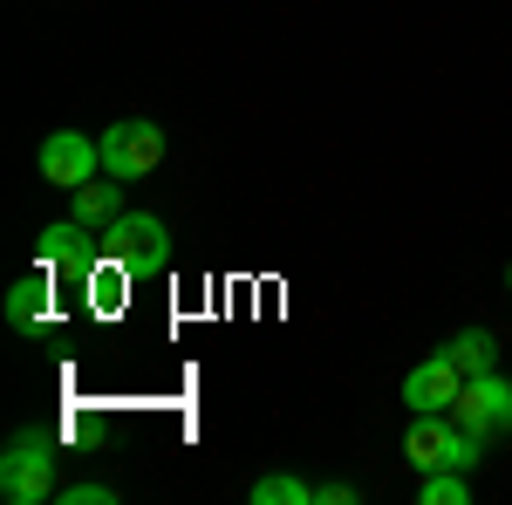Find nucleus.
<instances>
[{
	"instance_id": "7",
	"label": "nucleus",
	"mask_w": 512,
	"mask_h": 505,
	"mask_svg": "<svg viewBox=\"0 0 512 505\" xmlns=\"http://www.w3.org/2000/svg\"><path fill=\"white\" fill-rule=\"evenodd\" d=\"M96 253H103V233L89 239V226H82V219L41 226V267H48V273H82Z\"/></svg>"
},
{
	"instance_id": "13",
	"label": "nucleus",
	"mask_w": 512,
	"mask_h": 505,
	"mask_svg": "<svg viewBox=\"0 0 512 505\" xmlns=\"http://www.w3.org/2000/svg\"><path fill=\"white\" fill-rule=\"evenodd\" d=\"M465 499H472V471H451V465L417 471V505H465Z\"/></svg>"
},
{
	"instance_id": "4",
	"label": "nucleus",
	"mask_w": 512,
	"mask_h": 505,
	"mask_svg": "<svg viewBox=\"0 0 512 505\" xmlns=\"http://www.w3.org/2000/svg\"><path fill=\"white\" fill-rule=\"evenodd\" d=\"M35 164H41V185L76 192V185H89V178L103 171V144H96V137H82V130H48Z\"/></svg>"
},
{
	"instance_id": "3",
	"label": "nucleus",
	"mask_w": 512,
	"mask_h": 505,
	"mask_svg": "<svg viewBox=\"0 0 512 505\" xmlns=\"http://www.w3.org/2000/svg\"><path fill=\"white\" fill-rule=\"evenodd\" d=\"M96 144H103V178H123V185H130V178H151V171L164 164V130L151 117L110 123Z\"/></svg>"
},
{
	"instance_id": "9",
	"label": "nucleus",
	"mask_w": 512,
	"mask_h": 505,
	"mask_svg": "<svg viewBox=\"0 0 512 505\" xmlns=\"http://www.w3.org/2000/svg\"><path fill=\"white\" fill-rule=\"evenodd\" d=\"M69 198H76V205H69V219H82L89 233H103L110 219H123V178H110V185H96V178H89V185H76Z\"/></svg>"
},
{
	"instance_id": "16",
	"label": "nucleus",
	"mask_w": 512,
	"mask_h": 505,
	"mask_svg": "<svg viewBox=\"0 0 512 505\" xmlns=\"http://www.w3.org/2000/svg\"><path fill=\"white\" fill-rule=\"evenodd\" d=\"M506 280H512V267H506Z\"/></svg>"
},
{
	"instance_id": "8",
	"label": "nucleus",
	"mask_w": 512,
	"mask_h": 505,
	"mask_svg": "<svg viewBox=\"0 0 512 505\" xmlns=\"http://www.w3.org/2000/svg\"><path fill=\"white\" fill-rule=\"evenodd\" d=\"M451 451V410H410V430H403V458L417 471H437Z\"/></svg>"
},
{
	"instance_id": "14",
	"label": "nucleus",
	"mask_w": 512,
	"mask_h": 505,
	"mask_svg": "<svg viewBox=\"0 0 512 505\" xmlns=\"http://www.w3.org/2000/svg\"><path fill=\"white\" fill-rule=\"evenodd\" d=\"M55 499H62V505H117V485H103V478H89V485H62Z\"/></svg>"
},
{
	"instance_id": "2",
	"label": "nucleus",
	"mask_w": 512,
	"mask_h": 505,
	"mask_svg": "<svg viewBox=\"0 0 512 505\" xmlns=\"http://www.w3.org/2000/svg\"><path fill=\"white\" fill-rule=\"evenodd\" d=\"M103 260H117L123 273H164L171 267V226L158 212H123L103 226Z\"/></svg>"
},
{
	"instance_id": "10",
	"label": "nucleus",
	"mask_w": 512,
	"mask_h": 505,
	"mask_svg": "<svg viewBox=\"0 0 512 505\" xmlns=\"http://www.w3.org/2000/svg\"><path fill=\"white\" fill-rule=\"evenodd\" d=\"M48 287H55L48 267L28 273V280H14V294H7V328H41V321H48Z\"/></svg>"
},
{
	"instance_id": "12",
	"label": "nucleus",
	"mask_w": 512,
	"mask_h": 505,
	"mask_svg": "<svg viewBox=\"0 0 512 505\" xmlns=\"http://www.w3.org/2000/svg\"><path fill=\"white\" fill-rule=\"evenodd\" d=\"M246 499H253V505H315V485L294 478V471H267V478L246 485Z\"/></svg>"
},
{
	"instance_id": "6",
	"label": "nucleus",
	"mask_w": 512,
	"mask_h": 505,
	"mask_svg": "<svg viewBox=\"0 0 512 505\" xmlns=\"http://www.w3.org/2000/svg\"><path fill=\"white\" fill-rule=\"evenodd\" d=\"M458 389H465V369L437 349L431 362H417V369L403 376V403H410V410H451V403H458Z\"/></svg>"
},
{
	"instance_id": "5",
	"label": "nucleus",
	"mask_w": 512,
	"mask_h": 505,
	"mask_svg": "<svg viewBox=\"0 0 512 505\" xmlns=\"http://www.w3.org/2000/svg\"><path fill=\"white\" fill-rule=\"evenodd\" d=\"M451 424L478 430V437H506V430H512V383L499 376V369H485V376H465L458 403H451Z\"/></svg>"
},
{
	"instance_id": "15",
	"label": "nucleus",
	"mask_w": 512,
	"mask_h": 505,
	"mask_svg": "<svg viewBox=\"0 0 512 505\" xmlns=\"http://www.w3.org/2000/svg\"><path fill=\"white\" fill-rule=\"evenodd\" d=\"M315 505H355V485H342V478H328V485H315Z\"/></svg>"
},
{
	"instance_id": "1",
	"label": "nucleus",
	"mask_w": 512,
	"mask_h": 505,
	"mask_svg": "<svg viewBox=\"0 0 512 505\" xmlns=\"http://www.w3.org/2000/svg\"><path fill=\"white\" fill-rule=\"evenodd\" d=\"M55 437L48 430H14V444L0 451V499L7 505H41L55 499L62 485H55Z\"/></svg>"
},
{
	"instance_id": "11",
	"label": "nucleus",
	"mask_w": 512,
	"mask_h": 505,
	"mask_svg": "<svg viewBox=\"0 0 512 505\" xmlns=\"http://www.w3.org/2000/svg\"><path fill=\"white\" fill-rule=\"evenodd\" d=\"M444 355H451L465 376H485V369L499 362V342H492V328H458V335L444 342Z\"/></svg>"
}]
</instances>
